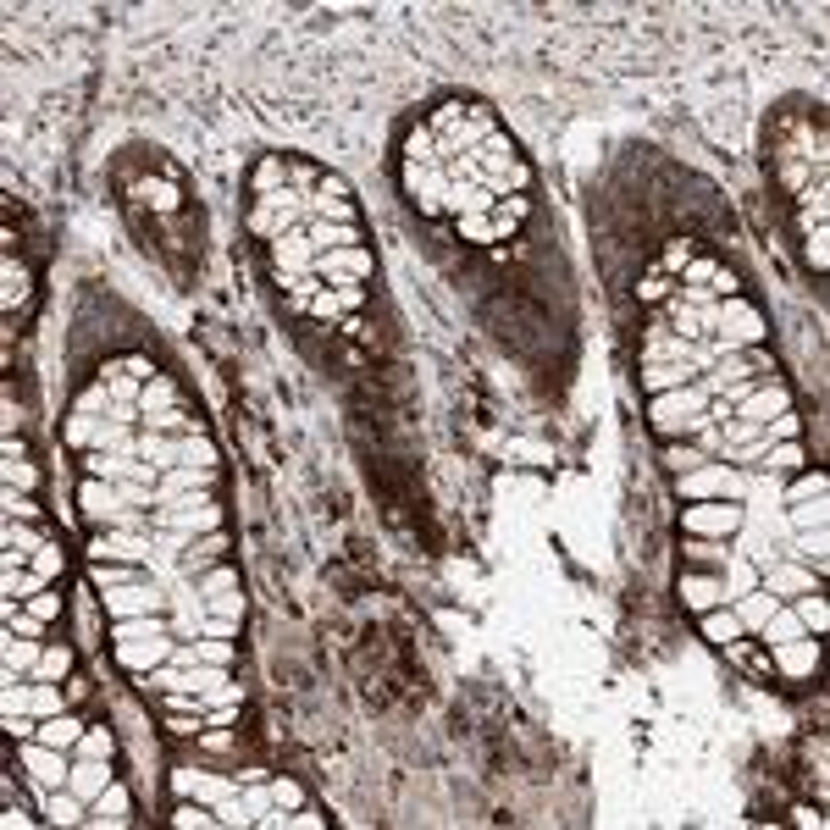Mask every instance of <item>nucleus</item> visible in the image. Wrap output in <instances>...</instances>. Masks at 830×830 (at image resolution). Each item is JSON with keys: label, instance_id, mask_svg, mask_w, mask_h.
Masks as SVG:
<instances>
[{"label": "nucleus", "instance_id": "obj_1", "mask_svg": "<svg viewBox=\"0 0 830 830\" xmlns=\"http://www.w3.org/2000/svg\"><path fill=\"white\" fill-rule=\"evenodd\" d=\"M648 421L664 443L670 438H692V432L709 421V393L698 388V377L687 388H670V393H648Z\"/></svg>", "mask_w": 830, "mask_h": 830}, {"label": "nucleus", "instance_id": "obj_2", "mask_svg": "<svg viewBox=\"0 0 830 830\" xmlns=\"http://www.w3.org/2000/svg\"><path fill=\"white\" fill-rule=\"evenodd\" d=\"M747 521H753L747 504H731V498H698V504L681 510V532L687 537H736Z\"/></svg>", "mask_w": 830, "mask_h": 830}, {"label": "nucleus", "instance_id": "obj_3", "mask_svg": "<svg viewBox=\"0 0 830 830\" xmlns=\"http://www.w3.org/2000/svg\"><path fill=\"white\" fill-rule=\"evenodd\" d=\"M681 604H692L703 615V609H720V604H731V587H725V576L720 570H681Z\"/></svg>", "mask_w": 830, "mask_h": 830}, {"label": "nucleus", "instance_id": "obj_4", "mask_svg": "<svg viewBox=\"0 0 830 830\" xmlns=\"http://www.w3.org/2000/svg\"><path fill=\"white\" fill-rule=\"evenodd\" d=\"M698 620H703V637H709L714 648H731L736 637H747V631H742V620L731 615V604H720V609H703Z\"/></svg>", "mask_w": 830, "mask_h": 830}, {"label": "nucleus", "instance_id": "obj_5", "mask_svg": "<svg viewBox=\"0 0 830 830\" xmlns=\"http://www.w3.org/2000/svg\"><path fill=\"white\" fill-rule=\"evenodd\" d=\"M664 465H670V476H687V471H698V465H709V454H703L692 438H670L664 443Z\"/></svg>", "mask_w": 830, "mask_h": 830}, {"label": "nucleus", "instance_id": "obj_6", "mask_svg": "<svg viewBox=\"0 0 830 830\" xmlns=\"http://www.w3.org/2000/svg\"><path fill=\"white\" fill-rule=\"evenodd\" d=\"M28 570H34L39 581H61V576H67V548H61L56 537H50V543H39L34 559H28Z\"/></svg>", "mask_w": 830, "mask_h": 830}, {"label": "nucleus", "instance_id": "obj_7", "mask_svg": "<svg viewBox=\"0 0 830 830\" xmlns=\"http://www.w3.org/2000/svg\"><path fill=\"white\" fill-rule=\"evenodd\" d=\"M128 819V792L122 786H111V797L100 792L95 803H89V825H122Z\"/></svg>", "mask_w": 830, "mask_h": 830}, {"label": "nucleus", "instance_id": "obj_8", "mask_svg": "<svg viewBox=\"0 0 830 830\" xmlns=\"http://www.w3.org/2000/svg\"><path fill=\"white\" fill-rule=\"evenodd\" d=\"M792 615L803 620L808 637H825V598H819V587H814V593H797L792 598Z\"/></svg>", "mask_w": 830, "mask_h": 830}, {"label": "nucleus", "instance_id": "obj_9", "mask_svg": "<svg viewBox=\"0 0 830 830\" xmlns=\"http://www.w3.org/2000/svg\"><path fill=\"white\" fill-rule=\"evenodd\" d=\"M34 299V288H28V266L17 261V255H6V310L17 316V305H28Z\"/></svg>", "mask_w": 830, "mask_h": 830}, {"label": "nucleus", "instance_id": "obj_10", "mask_svg": "<svg viewBox=\"0 0 830 830\" xmlns=\"http://www.w3.org/2000/svg\"><path fill=\"white\" fill-rule=\"evenodd\" d=\"M61 692H67V709H78V703L89 698L95 687H89V676H83V670H72V676H67V687H61Z\"/></svg>", "mask_w": 830, "mask_h": 830}]
</instances>
